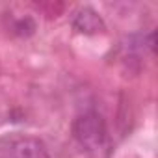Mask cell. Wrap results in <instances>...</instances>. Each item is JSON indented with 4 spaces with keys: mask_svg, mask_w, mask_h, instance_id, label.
<instances>
[{
    "mask_svg": "<svg viewBox=\"0 0 158 158\" xmlns=\"http://www.w3.org/2000/svg\"><path fill=\"white\" fill-rule=\"evenodd\" d=\"M73 136L89 152H101L106 147L108 132H106V123L101 114L97 112H86L78 115L73 121Z\"/></svg>",
    "mask_w": 158,
    "mask_h": 158,
    "instance_id": "cell-1",
    "label": "cell"
},
{
    "mask_svg": "<svg viewBox=\"0 0 158 158\" xmlns=\"http://www.w3.org/2000/svg\"><path fill=\"white\" fill-rule=\"evenodd\" d=\"M0 158H48V149L35 136L10 134L0 138Z\"/></svg>",
    "mask_w": 158,
    "mask_h": 158,
    "instance_id": "cell-2",
    "label": "cell"
},
{
    "mask_svg": "<svg viewBox=\"0 0 158 158\" xmlns=\"http://www.w3.org/2000/svg\"><path fill=\"white\" fill-rule=\"evenodd\" d=\"M71 24L78 34H86V35H95L106 30V24L102 21V17L93 10V8H78L73 17H71Z\"/></svg>",
    "mask_w": 158,
    "mask_h": 158,
    "instance_id": "cell-3",
    "label": "cell"
},
{
    "mask_svg": "<svg viewBox=\"0 0 158 158\" xmlns=\"http://www.w3.org/2000/svg\"><path fill=\"white\" fill-rule=\"evenodd\" d=\"M11 32L17 34V35H21V37H28V35H32V34L35 32V23H34V19L28 17V15L19 17V19H15V23L11 24Z\"/></svg>",
    "mask_w": 158,
    "mask_h": 158,
    "instance_id": "cell-4",
    "label": "cell"
},
{
    "mask_svg": "<svg viewBox=\"0 0 158 158\" xmlns=\"http://www.w3.org/2000/svg\"><path fill=\"white\" fill-rule=\"evenodd\" d=\"M43 11H45V15H48V17H58L61 11H63V4H41L39 6Z\"/></svg>",
    "mask_w": 158,
    "mask_h": 158,
    "instance_id": "cell-5",
    "label": "cell"
}]
</instances>
